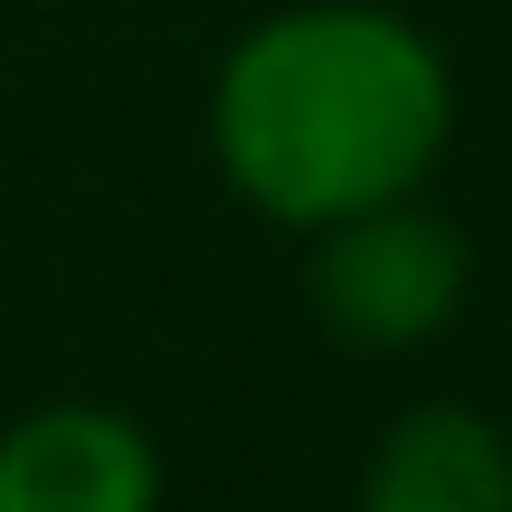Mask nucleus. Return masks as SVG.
I'll use <instances>...</instances> for the list:
<instances>
[{"label":"nucleus","mask_w":512,"mask_h":512,"mask_svg":"<svg viewBox=\"0 0 512 512\" xmlns=\"http://www.w3.org/2000/svg\"><path fill=\"white\" fill-rule=\"evenodd\" d=\"M304 294H313V323L342 351H427L475 294V247L456 219H437L408 190V200L313 228Z\"/></svg>","instance_id":"obj_2"},{"label":"nucleus","mask_w":512,"mask_h":512,"mask_svg":"<svg viewBox=\"0 0 512 512\" xmlns=\"http://www.w3.org/2000/svg\"><path fill=\"white\" fill-rule=\"evenodd\" d=\"M0 512H162V446L95 399H48L0 427Z\"/></svg>","instance_id":"obj_3"},{"label":"nucleus","mask_w":512,"mask_h":512,"mask_svg":"<svg viewBox=\"0 0 512 512\" xmlns=\"http://www.w3.org/2000/svg\"><path fill=\"white\" fill-rule=\"evenodd\" d=\"M351 512H512V437L456 399H427L370 446Z\"/></svg>","instance_id":"obj_4"},{"label":"nucleus","mask_w":512,"mask_h":512,"mask_svg":"<svg viewBox=\"0 0 512 512\" xmlns=\"http://www.w3.org/2000/svg\"><path fill=\"white\" fill-rule=\"evenodd\" d=\"M456 133V76L418 19L380 0H294L219 57L209 152L275 228H332L427 190Z\"/></svg>","instance_id":"obj_1"}]
</instances>
